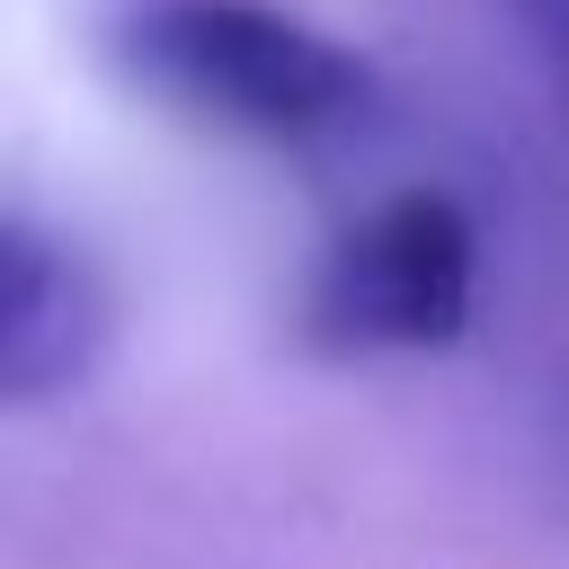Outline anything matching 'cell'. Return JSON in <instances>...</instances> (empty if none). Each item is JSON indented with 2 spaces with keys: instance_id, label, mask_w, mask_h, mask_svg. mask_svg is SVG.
<instances>
[{
  "instance_id": "1",
  "label": "cell",
  "mask_w": 569,
  "mask_h": 569,
  "mask_svg": "<svg viewBox=\"0 0 569 569\" xmlns=\"http://www.w3.org/2000/svg\"><path fill=\"white\" fill-rule=\"evenodd\" d=\"M124 53L160 98L231 133H320L365 98V62L267 0H133Z\"/></svg>"
},
{
  "instance_id": "2",
  "label": "cell",
  "mask_w": 569,
  "mask_h": 569,
  "mask_svg": "<svg viewBox=\"0 0 569 569\" xmlns=\"http://www.w3.org/2000/svg\"><path fill=\"white\" fill-rule=\"evenodd\" d=\"M480 302V231L445 187L382 196L338 249L320 258L311 320L347 347H453Z\"/></svg>"
},
{
  "instance_id": "3",
  "label": "cell",
  "mask_w": 569,
  "mask_h": 569,
  "mask_svg": "<svg viewBox=\"0 0 569 569\" xmlns=\"http://www.w3.org/2000/svg\"><path fill=\"white\" fill-rule=\"evenodd\" d=\"M107 356V293L89 258L27 213L0 222V400L36 409L98 373Z\"/></svg>"
},
{
  "instance_id": "4",
  "label": "cell",
  "mask_w": 569,
  "mask_h": 569,
  "mask_svg": "<svg viewBox=\"0 0 569 569\" xmlns=\"http://www.w3.org/2000/svg\"><path fill=\"white\" fill-rule=\"evenodd\" d=\"M525 18L542 27V44H551V62H560V80H569V0H533Z\"/></svg>"
},
{
  "instance_id": "5",
  "label": "cell",
  "mask_w": 569,
  "mask_h": 569,
  "mask_svg": "<svg viewBox=\"0 0 569 569\" xmlns=\"http://www.w3.org/2000/svg\"><path fill=\"white\" fill-rule=\"evenodd\" d=\"M525 9H533V0H525Z\"/></svg>"
}]
</instances>
